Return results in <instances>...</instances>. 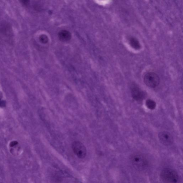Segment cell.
<instances>
[{
  "label": "cell",
  "instance_id": "cell-1",
  "mask_svg": "<svg viewBox=\"0 0 183 183\" xmlns=\"http://www.w3.org/2000/svg\"><path fill=\"white\" fill-rule=\"evenodd\" d=\"M131 161L134 167L139 171H143L147 167L148 162L145 157L140 154L133 155Z\"/></svg>",
  "mask_w": 183,
  "mask_h": 183
},
{
  "label": "cell",
  "instance_id": "cell-2",
  "mask_svg": "<svg viewBox=\"0 0 183 183\" xmlns=\"http://www.w3.org/2000/svg\"><path fill=\"white\" fill-rule=\"evenodd\" d=\"M161 177L163 181L167 183H176L178 180L177 173L174 169L169 168L162 170Z\"/></svg>",
  "mask_w": 183,
  "mask_h": 183
},
{
  "label": "cell",
  "instance_id": "cell-3",
  "mask_svg": "<svg viewBox=\"0 0 183 183\" xmlns=\"http://www.w3.org/2000/svg\"><path fill=\"white\" fill-rule=\"evenodd\" d=\"M144 81L148 87L151 88H155L159 85L160 78L158 75L155 73L148 72L144 76Z\"/></svg>",
  "mask_w": 183,
  "mask_h": 183
},
{
  "label": "cell",
  "instance_id": "cell-4",
  "mask_svg": "<svg viewBox=\"0 0 183 183\" xmlns=\"http://www.w3.org/2000/svg\"><path fill=\"white\" fill-rule=\"evenodd\" d=\"M73 151L78 158H85L87 155V149L83 143L79 141H74L72 144Z\"/></svg>",
  "mask_w": 183,
  "mask_h": 183
},
{
  "label": "cell",
  "instance_id": "cell-5",
  "mask_svg": "<svg viewBox=\"0 0 183 183\" xmlns=\"http://www.w3.org/2000/svg\"><path fill=\"white\" fill-rule=\"evenodd\" d=\"M158 137L160 142L165 146H170L174 142V138L168 132L166 131L161 132L159 133Z\"/></svg>",
  "mask_w": 183,
  "mask_h": 183
},
{
  "label": "cell",
  "instance_id": "cell-6",
  "mask_svg": "<svg viewBox=\"0 0 183 183\" xmlns=\"http://www.w3.org/2000/svg\"><path fill=\"white\" fill-rule=\"evenodd\" d=\"M133 98L137 101H141L145 97V94L142 90L137 87H134L131 89Z\"/></svg>",
  "mask_w": 183,
  "mask_h": 183
},
{
  "label": "cell",
  "instance_id": "cell-7",
  "mask_svg": "<svg viewBox=\"0 0 183 183\" xmlns=\"http://www.w3.org/2000/svg\"><path fill=\"white\" fill-rule=\"evenodd\" d=\"M58 37L60 40L63 42L69 41L71 37V33L65 30H62L58 34Z\"/></svg>",
  "mask_w": 183,
  "mask_h": 183
},
{
  "label": "cell",
  "instance_id": "cell-8",
  "mask_svg": "<svg viewBox=\"0 0 183 183\" xmlns=\"http://www.w3.org/2000/svg\"><path fill=\"white\" fill-rule=\"evenodd\" d=\"M130 44L134 49H138L140 48V44L136 38H131L130 40Z\"/></svg>",
  "mask_w": 183,
  "mask_h": 183
},
{
  "label": "cell",
  "instance_id": "cell-9",
  "mask_svg": "<svg viewBox=\"0 0 183 183\" xmlns=\"http://www.w3.org/2000/svg\"><path fill=\"white\" fill-rule=\"evenodd\" d=\"M146 106L149 109L153 110L156 107V103L151 99H148L146 102Z\"/></svg>",
  "mask_w": 183,
  "mask_h": 183
},
{
  "label": "cell",
  "instance_id": "cell-10",
  "mask_svg": "<svg viewBox=\"0 0 183 183\" xmlns=\"http://www.w3.org/2000/svg\"><path fill=\"white\" fill-rule=\"evenodd\" d=\"M18 144V142L16 141H13L10 143V146L11 147H14V146H16Z\"/></svg>",
  "mask_w": 183,
  "mask_h": 183
},
{
  "label": "cell",
  "instance_id": "cell-11",
  "mask_svg": "<svg viewBox=\"0 0 183 183\" xmlns=\"http://www.w3.org/2000/svg\"><path fill=\"white\" fill-rule=\"evenodd\" d=\"M41 40L43 42L45 43L47 41V38L46 36H43L41 37Z\"/></svg>",
  "mask_w": 183,
  "mask_h": 183
}]
</instances>
